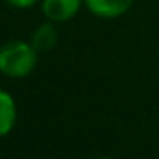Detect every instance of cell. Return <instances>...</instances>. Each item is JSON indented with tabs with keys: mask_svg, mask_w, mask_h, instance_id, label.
Wrapping results in <instances>:
<instances>
[{
	"mask_svg": "<svg viewBox=\"0 0 159 159\" xmlns=\"http://www.w3.org/2000/svg\"><path fill=\"white\" fill-rule=\"evenodd\" d=\"M39 61V52L30 41L13 39L0 46V74L11 80L30 76Z\"/></svg>",
	"mask_w": 159,
	"mask_h": 159,
	"instance_id": "cell-1",
	"label": "cell"
},
{
	"mask_svg": "<svg viewBox=\"0 0 159 159\" xmlns=\"http://www.w3.org/2000/svg\"><path fill=\"white\" fill-rule=\"evenodd\" d=\"M83 0H41V11L46 20L56 24L69 22L78 15Z\"/></svg>",
	"mask_w": 159,
	"mask_h": 159,
	"instance_id": "cell-2",
	"label": "cell"
},
{
	"mask_svg": "<svg viewBox=\"0 0 159 159\" xmlns=\"http://www.w3.org/2000/svg\"><path fill=\"white\" fill-rule=\"evenodd\" d=\"M83 6L100 19H117L128 13L133 6V0H83Z\"/></svg>",
	"mask_w": 159,
	"mask_h": 159,
	"instance_id": "cell-3",
	"label": "cell"
},
{
	"mask_svg": "<svg viewBox=\"0 0 159 159\" xmlns=\"http://www.w3.org/2000/svg\"><path fill=\"white\" fill-rule=\"evenodd\" d=\"M17 102L11 96L9 91L0 87V137H6L13 131L15 124H17Z\"/></svg>",
	"mask_w": 159,
	"mask_h": 159,
	"instance_id": "cell-4",
	"label": "cell"
},
{
	"mask_svg": "<svg viewBox=\"0 0 159 159\" xmlns=\"http://www.w3.org/2000/svg\"><path fill=\"white\" fill-rule=\"evenodd\" d=\"M30 43L35 46V50H37L39 54L52 50V48L57 44V28H56V22L44 20L43 24H39V26L32 32Z\"/></svg>",
	"mask_w": 159,
	"mask_h": 159,
	"instance_id": "cell-5",
	"label": "cell"
},
{
	"mask_svg": "<svg viewBox=\"0 0 159 159\" xmlns=\"http://www.w3.org/2000/svg\"><path fill=\"white\" fill-rule=\"evenodd\" d=\"M39 0H6V4H9L15 9H30L37 4Z\"/></svg>",
	"mask_w": 159,
	"mask_h": 159,
	"instance_id": "cell-6",
	"label": "cell"
},
{
	"mask_svg": "<svg viewBox=\"0 0 159 159\" xmlns=\"http://www.w3.org/2000/svg\"><path fill=\"white\" fill-rule=\"evenodd\" d=\"M98 159H111V157H98Z\"/></svg>",
	"mask_w": 159,
	"mask_h": 159,
	"instance_id": "cell-7",
	"label": "cell"
}]
</instances>
